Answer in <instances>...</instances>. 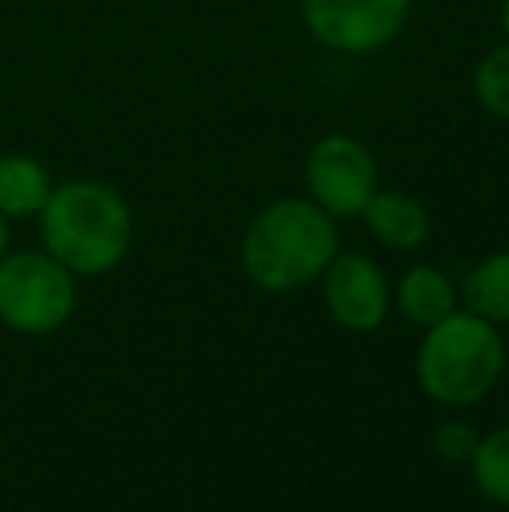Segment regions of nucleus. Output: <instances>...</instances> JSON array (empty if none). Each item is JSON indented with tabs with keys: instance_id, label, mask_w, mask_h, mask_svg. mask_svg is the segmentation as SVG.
<instances>
[{
	"instance_id": "f257e3e1",
	"label": "nucleus",
	"mask_w": 509,
	"mask_h": 512,
	"mask_svg": "<svg viewBox=\"0 0 509 512\" xmlns=\"http://www.w3.org/2000/svg\"><path fill=\"white\" fill-rule=\"evenodd\" d=\"M339 255V227L314 199H276L241 241L245 276L265 293L304 290Z\"/></svg>"
},
{
	"instance_id": "f03ea898",
	"label": "nucleus",
	"mask_w": 509,
	"mask_h": 512,
	"mask_svg": "<svg viewBox=\"0 0 509 512\" xmlns=\"http://www.w3.org/2000/svg\"><path fill=\"white\" fill-rule=\"evenodd\" d=\"M46 251L74 276H105L126 258L133 241V216L126 199L102 182L53 185L39 213Z\"/></svg>"
},
{
	"instance_id": "7ed1b4c3",
	"label": "nucleus",
	"mask_w": 509,
	"mask_h": 512,
	"mask_svg": "<svg viewBox=\"0 0 509 512\" xmlns=\"http://www.w3.org/2000/svg\"><path fill=\"white\" fill-rule=\"evenodd\" d=\"M506 352L496 324L471 310H454L426 328L415 373L419 387L443 405H475L496 387Z\"/></svg>"
},
{
	"instance_id": "20e7f679",
	"label": "nucleus",
	"mask_w": 509,
	"mask_h": 512,
	"mask_svg": "<svg viewBox=\"0 0 509 512\" xmlns=\"http://www.w3.org/2000/svg\"><path fill=\"white\" fill-rule=\"evenodd\" d=\"M49 251H7L0 258V324L18 335H53L74 317L77 283Z\"/></svg>"
},
{
	"instance_id": "39448f33",
	"label": "nucleus",
	"mask_w": 509,
	"mask_h": 512,
	"mask_svg": "<svg viewBox=\"0 0 509 512\" xmlns=\"http://www.w3.org/2000/svg\"><path fill=\"white\" fill-rule=\"evenodd\" d=\"M304 182L314 203L335 220L363 216L367 203L377 196V161L356 136H321L307 154Z\"/></svg>"
},
{
	"instance_id": "423d86ee",
	"label": "nucleus",
	"mask_w": 509,
	"mask_h": 512,
	"mask_svg": "<svg viewBox=\"0 0 509 512\" xmlns=\"http://www.w3.org/2000/svg\"><path fill=\"white\" fill-rule=\"evenodd\" d=\"M412 0H300L314 42L335 53H374L398 39Z\"/></svg>"
},
{
	"instance_id": "0eeeda50",
	"label": "nucleus",
	"mask_w": 509,
	"mask_h": 512,
	"mask_svg": "<svg viewBox=\"0 0 509 512\" xmlns=\"http://www.w3.org/2000/svg\"><path fill=\"white\" fill-rule=\"evenodd\" d=\"M325 304L349 331H374L391 310V286L374 258L339 251L325 269Z\"/></svg>"
},
{
	"instance_id": "6e6552de",
	"label": "nucleus",
	"mask_w": 509,
	"mask_h": 512,
	"mask_svg": "<svg viewBox=\"0 0 509 512\" xmlns=\"http://www.w3.org/2000/svg\"><path fill=\"white\" fill-rule=\"evenodd\" d=\"M367 230L394 251H412L429 237V213L401 192H377L363 209Z\"/></svg>"
},
{
	"instance_id": "1a4fd4ad",
	"label": "nucleus",
	"mask_w": 509,
	"mask_h": 512,
	"mask_svg": "<svg viewBox=\"0 0 509 512\" xmlns=\"http://www.w3.org/2000/svg\"><path fill=\"white\" fill-rule=\"evenodd\" d=\"M401 317L419 328H433L443 317H450L457 310V290L440 269L433 265H415L401 276L398 293H394Z\"/></svg>"
},
{
	"instance_id": "9d476101",
	"label": "nucleus",
	"mask_w": 509,
	"mask_h": 512,
	"mask_svg": "<svg viewBox=\"0 0 509 512\" xmlns=\"http://www.w3.org/2000/svg\"><path fill=\"white\" fill-rule=\"evenodd\" d=\"M53 196V178L46 164L28 154H0V213L7 220L39 216Z\"/></svg>"
},
{
	"instance_id": "9b49d317",
	"label": "nucleus",
	"mask_w": 509,
	"mask_h": 512,
	"mask_svg": "<svg viewBox=\"0 0 509 512\" xmlns=\"http://www.w3.org/2000/svg\"><path fill=\"white\" fill-rule=\"evenodd\" d=\"M464 307L492 324H509V251L478 262L461 286Z\"/></svg>"
},
{
	"instance_id": "f8f14e48",
	"label": "nucleus",
	"mask_w": 509,
	"mask_h": 512,
	"mask_svg": "<svg viewBox=\"0 0 509 512\" xmlns=\"http://www.w3.org/2000/svg\"><path fill=\"white\" fill-rule=\"evenodd\" d=\"M471 474L485 499L509 506V425L478 439L471 453Z\"/></svg>"
},
{
	"instance_id": "ddd939ff",
	"label": "nucleus",
	"mask_w": 509,
	"mask_h": 512,
	"mask_svg": "<svg viewBox=\"0 0 509 512\" xmlns=\"http://www.w3.org/2000/svg\"><path fill=\"white\" fill-rule=\"evenodd\" d=\"M471 88H475V98L485 112L509 122V42L492 49V53L478 63Z\"/></svg>"
},
{
	"instance_id": "4468645a",
	"label": "nucleus",
	"mask_w": 509,
	"mask_h": 512,
	"mask_svg": "<svg viewBox=\"0 0 509 512\" xmlns=\"http://www.w3.org/2000/svg\"><path fill=\"white\" fill-rule=\"evenodd\" d=\"M475 446H478V439H475V432H471L468 425L450 422V425H443V429L436 432V450H440L447 460H471Z\"/></svg>"
},
{
	"instance_id": "2eb2a0df",
	"label": "nucleus",
	"mask_w": 509,
	"mask_h": 512,
	"mask_svg": "<svg viewBox=\"0 0 509 512\" xmlns=\"http://www.w3.org/2000/svg\"><path fill=\"white\" fill-rule=\"evenodd\" d=\"M7 248H11V220L0 213V258L7 255Z\"/></svg>"
},
{
	"instance_id": "dca6fc26",
	"label": "nucleus",
	"mask_w": 509,
	"mask_h": 512,
	"mask_svg": "<svg viewBox=\"0 0 509 512\" xmlns=\"http://www.w3.org/2000/svg\"><path fill=\"white\" fill-rule=\"evenodd\" d=\"M499 25H503V32L509 35V0H503V7H499Z\"/></svg>"
}]
</instances>
